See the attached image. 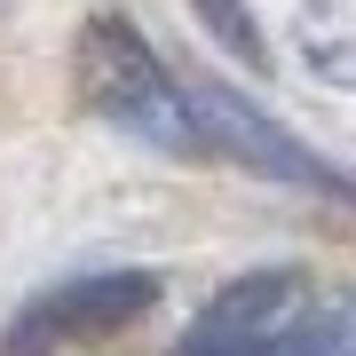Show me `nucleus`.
<instances>
[{
	"label": "nucleus",
	"instance_id": "f257e3e1",
	"mask_svg": "<svg viewBox=\"0 0 356 356\" xmlns=\"http://www.w3.org/2000/svg\"><path fill=\"white\" fill-rule=\"evenodd\" d=\"M79 95H88L95 119L127 127L143 143H166V151H206V127H198V103L182 79L159 72V56L143 48L135 24L119 16H95L79 32Z\"/></svg>",
	"mask_w": 356,
	"mask_h": 356
},
{
	"label": "nucleus",
	"instance_id": "f03ea898",
	"mask_svg": "<svg viewBox=\"0 0 356 356\" xmlns=\"http://www.w3.org/2000/svg\"><path fill=\"white\" fill-rule=\"evenodd\" d=\"M151 301H159L151 269H95V277H72V285L40 293L24 317L8 325V356H48V348H72V341H103V332L135 325Z\"/></svg>",
	"mask_w": 356,
	"mask_h": 356
},
{
	"label": "nucleus",
	"instance_id": "7ed1b4c3",
	"mask_svg": "<svg viewBox=\"0 0 356 356\" xmlns=\"http://www.w3.org/2000/svg\"><path fill=\"white\" fill-rule=\"evenodd\" d=\"M301 301H309L301 269H254V277L222 285L198 309V325L175 341V356H277V341H285Z\"/></svg>",
	"mask_w": 356,
	"mask_h": 356
},
{
	"label": "nucleus",
	"instance_id": "20e7f679",
	"mask_svg": "<svg viewBox=\"0 0 356 356\" xmlns=\"http://www.w3.org/2000/svg\"><path fill=\"white\" fill-rule=\"evenodd\" d=\"M191 103H198L206 151H222V159L254 166V175L301 182V191H325V198H356V182H348V175H332L317 151H301V143H293L285 127H269L254 103H238V95H222V88H191Z\"/></svg>",
	"mask_w": 356,
	"mask_h": 356
},
{
	"label": "nucleus",
	"instance_id": "39448f33",
	"mask_svg": "<svg viewBox=\"0 0 356 356\" xmlns=\"http://www.w3.org/2000/svg\"><path fill=\"white\" fill-rule=\"evenodd\" d=\"M293 48L301 64L332 79V88H356V0H301L293 16Z\"/></svg>",
	"mask_w": 356,
	"mask_h": 356
},
{
	"label": "nucleus",
	"instance_id": "423d86ee",
	"mask_svg": "<svg viewBox=\"0 0 356 356\" xmlns=\"http://www.w3.org/2000/svg\"><path fill=\"white\" fill-rule=\"evenodd\" d=\"M277 356H356V285H341V293L309 285V301L293 309Z\"/></svg>",
	"mask_w": 356,
	"mask_h": 356
}]
</instances>
